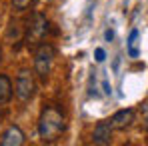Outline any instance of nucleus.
Wrapping results in <instances>:
<instances>
[{"label":"nucleus","mask_w":148,"mask_h":146,"mask_svg":"<svg viewBox=\"0 0 148 146\" xmlns=\"http://www.w3.org/2000/svg\"><path fill=\"white\" fill-rule=\"evenodd\" d=\"M66 130V118L60 108L44 106L38 118V136L42 142H54Z\"/></svg>","instance_id":"nucleus-1"},{"label":"nucleus","mask_w":148,"mask_h":146,"mask_svg":"<svg viewBox=\"0 0 148 146\" xmlns=\"http://www.w3.org/2000/svg\"><path fill=\"white\" fill-rule=\"evenodd\" d=\"M52 62H54V46L52 44H40L34 52V72L38 74L40 80H46L52 70Z\"/></svg>","instance_id":"nucleus-2"},{"label":"nucleus","mask_w":148,"mask_h":146,"mask_svg":"<svg viewBox=\"0 0 148 146\" xmlns=\"http://www.w3.org/2000/svg\"><path fill=\"white\" fill-rule=\"evenodd\" d=\"M36 92V80H34V74L30 72L28 68H22L18 76H16V84H14V94L20 102H28L32 100Z\"/></svg>","instance_id":"nucleus-3"},{"label":"nucleus","mask_w":148,"mask_h":146,"mask_svg":"<svg viewBox=\"0 0 148 146\" xmlns=\"http://www.w3.org/2000/svg\"><path fill=\"white\" fill-rule=\"evenodd\" d=\"M48 32V20L44 14L40 12H34L32 18L28 20V26H26V32H24V38L28 42H40Z\"/></svg>","instance_id":"nucleus-4"},{"label":"nucleus","mask_w":148,"mask_h":146,"mask_svg":"<svg viewBox=\"0 0 148 146\" xmlns=\"http://www.w3.org/2000/svg\"><path fill=\"white\" fill-rule=\"evenodd\" d=\"M24 140H26V136H24V132H22V128L16 126V124H12L0 136V146H20V144H24Z\"/></svg>","instance_id":"nucleus-5"},{"label":"nucleus","mask_w":148,"mask_h":146,"mask_svg":"<svg viewBox=\"0 0 148 146\" xmlns=\"http://www.w3.org/2000/svg\"><path fill=\"white\" fill-rule=\"evenodd\" d=\"M112 124L110 120H100L96 126H94V132H92V142L94 144H110V138H112Z\"/></svg>","instance_id":"nucleus-6"},{"label":"nucleus","mask_w":148,"mask_h":146,"mask_svg":"<svg viewBox=\"0 0 148 146\" xmlns=\"http://www.w3.org/2000/svg\"><path fill=\"white\" fill-rule=\"evenodd\" d=\"M132 122H134V110L132 108H122V110L114 112L110 118V124L114 130H126Z\"/></svg>","instance_id":"nucleus-7"},{"label":"nucleus","mask_w":148,"mask_h":146,"mask_svg":"<svg viewBox=\"0 0 148 146\" xmlns=\"http://www.w3.org/2000/svg\"><path fill=\"white\" fill-rule=\"evenodd\" d=\"M12 80L6 76V74H0V106L8 104L10 98H12Z\"/></svg>","instance_id":"nucleus-8"},{"label":"nucleus","mask_w":148,"mask_h":146,"mask_svg":"<svg viewBox=\"0 0 148 146\" xmlns=\"http://www.w3.org/2000/svg\"><path fill=\"white\" fill-rule=\"evenodd\" d=\"M12 36H14V42H18V40L24 38V30H22V26L18 24V22H12L10 28H8V32H6V38L8 40H12Z\"/></svg>","instance_id":"nucleus-9"},{"label":"nucleus","mask_w":148,"mask_h":146,"mask_svg":"<svg viewBox=\"0 0 148 146\" xmlns=\"http://www.w3.org/2000/svg\"><path fill=\"white\" fill-rule=\"evenodd\" d=\"M136 40H138V30H132V32H130V38H128V54H130L132 58H136V56H138Z\"/></svg>","instance_id":"nucleus-10"},{"label":"nucleus","mask_w":148,"mask_h":146,"mask_svg":"<svg viewBox=\"0 0 148 146\" xmlns=\"http://www.w3.org/2000/svg\"><path fill=\"white\" fill-rule=\"evenodd\" d=\"M32 2H34V0H12V6H14L16 10H26Z\"/></svg>","instance_id":"nucleus-11"},{"label":"nucleus","mask_w":148,"mask_h":146,"mask_svg":"<svg viewBox=\"0 0 148 146\" xmlns=\"http://www.w3.org/2000/svg\"><path fill=\"white\" fill-rule=\"evenodd\" d=\"M104 58H106L104 48H96L94 50V60H96V62H104Z\"/></svg>","instance_id":"nucleus-12"},{"label":"nucleus","mask_w":148,"mask_h":146,"mask_svg":"<svg viewBox=\"0 0 148 146\" xmlns=\"http://www.w3.org/2000/svg\"><path fill=\"white\" fill-rule=\"evenodd\" d=\"M104 38H106L108 42H110V40H114V30H110V28H108V30L104 32Z\"/></svg>","instance_id":"nucleus-13"},{"label":"nucleus","mask_w":148,"mask_h":146,"mask_svg":"<svg viewBox=\"0 0 148 146\" xmlns=\"http://www.w3.org/2000/svg\"><path fill=\"white\" fill-rule=\"evenodd\" d=\"M142 126H144V130L148 132V108H146V114H144V122H142Z\"/></svg>","instance_id":"nucleus-14"},{"label":"nucleus","mask_w":148,"mask_h":146,"mask_svg":"<svg viewBox=\"0 0 148 146\" xmlns=\"http://www.w3.org/2000/svg\"><path fill=\"white\" fill-rule=\"evenodd\" d=\"M0 60H2V48H0Z\"/></svg>","instance_id":"nucleus-15"}]
</instances>
